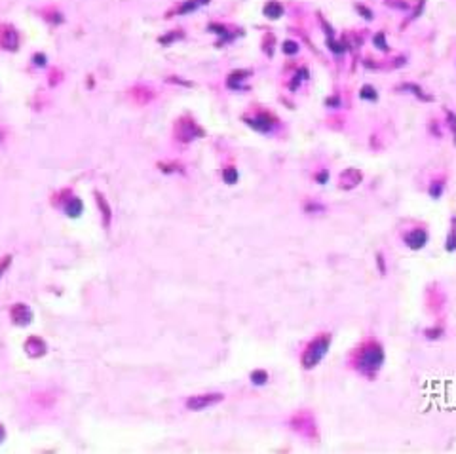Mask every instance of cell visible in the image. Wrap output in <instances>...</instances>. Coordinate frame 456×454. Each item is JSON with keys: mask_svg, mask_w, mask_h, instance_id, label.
Instances as JSON below:
<instances>
[{"mask_svg": "<svg viewBox=\"0 0 456 454\" xmlns=\"http://www.w3.org/2000/svg\"><path fill=\"white\" fill-rule=\"evenodd\" d=\"M447 118H449V126H451L453 133H455V142H456V114L451 113V111H447Z\"/></svg>", "mask_w": 456, "mask_h": 454, "instance_id": "obj_18", "label": "cell"}, {"mask_svg": "<svg viewBox=\"0 0 456 454\" xmlns=\"http://www.w3.org/2000/svg\"><path fill=\"white\" fill-rule=\"evenodd\" d=\"M376 264H378V270H380V274H386V262H384V256L378 255L376 256Z\"/></svg>", "mask_w": 456, "mask_h": 454, "instance_id": "obj_22", "label": "cell"}, {"mask_svg": "<svg viewBox=\"0 0 456 454\" xmlns=\"http://www.w3.org/2000/svg\"><path fill=\"white\" fill-rule=\"evenodd\" d=\"M424 335H426L428 339H431V340H433V339H439V337H441L443 329H441V327H435V329H426V331H424Z\"/></svg>", "mask_w": 456, "mask_h": 454, "instance_id": "obj_17", "label": "cell"}, {"mask_svg": "<svg viewBox=\"0 0 456 454\" xmlns=\"http://www.w3.org/2000/svg\"><path fill=\"white\" fill-rule=\"evenodd\" d=\"M225 399L223 394H203V396H192L186 399V409L188 411H203L211 405H217Z\"/></svg>", "mask_w": 456, "mask_h": 454, "instance_id": "obj_3", "label": "cell"}, {"mask_svg": "<svg viewBox=\"0 0 456 454\" xmlns=\"http://www.w3.org/2000/svg\"><path fill=\"white\" fill-rule=\"evenodd\" d=\"M407 89H413V93L418 97V99H422V101H431V97L429 95H426V93H422V89L418 87V85H414V84H407L405 85Z\"/></svg>", "mask_w": 456, "mask_h": 454, "instance_id": "obj_15", "label": "cell"}, {"mask_svg": "<svg viewBox=\"0 0 456 454\" xmlns=\"http://www.w3.org/2000/svg\"><path fill=\"white\" fill-rule=\"evenodd\" d=\"M329 346H331V335L323 333L319 337H315L304 350L302 354V367L304 369H314L315 365H319L323 361V357L327 355Z\"/></svg>", "mask_w": 456, "mask_h": 454, "instance_id": "obj_2", "label": "cell"}, {"mask_svg": "<svg viewBox=\"0 0 456 454\" xmlns=\"http://www.w3.org/2000/svg\"><path fill=\"white\" fill-rule=\"evenodd\" d=\"M359 95H361V99H365V101H376V99H378V93H376V89H374L372 85H369V84L361 87V93H359Z\"/></svg>", "mask_w": 456, "mask_h": 454, "instance_id": "obj_11", "label": "cell"}, {"mask_svg": "<svg viewBox=\"0 0 456 454\" xmlns=\"http://www.w3.org/2000/svg\"><path fill=\"white\" fill-rule=\"evenodd\" d=\"M262 14L266 15L268 19H280V17L284 15V6H282L278 0H270V2L264 6Z\"/></svg>", "mask_w": 456, "mask_h": 454, "instance_id": "obj_8", "label": "cell"}, {"mask_svg": "<svg viewBox=\"0 0 456 454\" xmlns=\"http://www.w3.org/2000/svg\"><path fill=\"white\" fill-rule=\"evenodd\" d=\"M266 380H268V372L266 370H253L251 372V382L255 384V386H262V384H266Z\"/></svg>", "mask_w": 456, "mask_h": 454, "instance_id": "obj_12", "label": "cell"}, {"mask_svg": "<svg viewBox=\"0 0 456 454\" xmlns=\"http://www.w3.org/2000/svg\"><path fill=\"white\" fill-rule=\"evenodd\" d=\"M327 179H329V173H327V171H321V173L317 175V181H319L321 185H325V183H327Z\"/></svg>", "mask_w": 456, "mask_h": 454, "instance_id": "obj_23", "label": "cell"}, {"mask_svg": "<svg viewBox=\"0 0 456 454\" xmlns=\"http://www.w3.org/2000/svg\"><path fill=\"white\" fill-rule=\"evenodd\" d=\"M284 52L285 54H297L299 52V46L295 42H285L284 44Z\"/></svg>", "mask_w": 456, "mask_h": 454, "instance_id": "obj_19", "label": "cell"}, {"mask_svg": "<svg viewBox=\"0 0 456 454\" xmlns=\"http://www.w3.org/2000/svg\"><path fill=\"white\" fill-rule=\"evenodd\" d=\"M65 211H67V215L69 217H78V215L82 213V201L76 198L71 199V203L69 205H65Z\"/></svg>", "mask_w": 456, "mask_h": 454, "instance_id": "obj_10", "label": "cell"}, {"mask_svg": "<svg viewBox=\"0 0 456 454\" xmlns=\"http://www.w3.org/2000/svg\"><path fill=\"white\" fill-rule=\"evenodd\" d=\"M428 240H429V236H428V230H424V228H414L405 236V243L414 251L422 249L428 243Z\"/></svg>", "mask_w": 456, "mask_h": 454, "instance_id": "obj_4", "label": "cell"}, {"mask_svg": "<svg viewBox=\"0 0 456 454\" xmlns=\"http://www.w3.org/2000/svg\"><path fill=\"white\" fill-rule=\"evenodd\" d=\"M223 177H225V181H227L228 185H234L238 181V171L234 170V168H228V170H225Z\"/></svg>", "mask_w": 456, "mask_h": 454, "instance_id": "obj_14", "label": "cell"}, {"mask_svg": "<svg viewBox=\"0 0 456 454\" xmlns=\"http://www.w3.org/2000/svg\"><path fill=\"white\" fill-rule=\"evenodd\" d=\"M4 439H6V429H4V426L0 424V443H2Z\"/></svg>", "mask_w": 456, "mask_h": 454, "instance_id": "obj_24", "label": "cell"}, {"mask_svg": "<svg viewBox=\"0 0 456 454\" xmlns=\"http://www.w3.org/2000/svg\"><path fill=\"white\" fill-rule=\"evenodd\" d=\"M441 194H443V185H441V183H433V185L429 186V196H431V198L437 199L439 196H441Z\"/></svg>", "mask_w": 456, "mask_h": 454, "instance_id": "obj_16", "label": "cell"}, {"mask_svg": "<svg viewBox=\"0 0 456 454\" xmlns=\"http://www.w3.org/2000/svg\"><path fill=\"white\" fill-rule=\"evenodd\" d=\"M245 122L249 126H253L256 131H260V133H266V131H270L274 128V118L268 116V114H258L256 118H245Z\"/></svg>", "mask_w": 456, "mask_h": 454, "instance_id": "obj_7", "label": "cell"}, {"mask_svg": "<svg viewBox=\"0 0 456 454\" xmlns=\"http://www.w3.org/2000/svg\"><path fill=\"white\" fill-rule=\"evenodd\" d=\"M10 262H12V256L8 255V256H4L2 258V262H0V278L4 276V272L8 270V266H10Z\"/></svg>", "mask_w": 456, "mask_h": 454, "instance_id": "obj_20", "label": "cell"}, {"mask_svg": "<svg viewBox=\"0 0 456 454\" xmlns=\"http://www.w3.org/2000/svg\"><path fill=\"white\" fill-rule=\"evenodd\" d=\"M374 46L382 52H388V44H386V34L384 32H376L374 34Z\"/></svg>", "mask_w": 456, "mask_h": 454, "instance_id": "obj_13", "label": "cell"}, {"mask_svg": "<svg viewBox=\"0 0 456 454\" xmlns=\"http://www.w3.org/2000/svg\"><path fill=\"white\" fill-rule=\"evenodd\" d=\"M12 319L15 325H27L32 321V312L27 304H15L12 308Z\"/></svg>", "mask_w": 456, "mask_h": 454, "instance_id": "obj_6", "label": "cell"}, {"mask_svg": "<svg viewBox=\"0 0 456 454\" xmlns=\"http://www.w3.org/2000/svg\"><path fill=\"white\" fill-rule=\"evenodd\" d=\"M445 249H447V253H455L456 251V219H453V227H451V232L447 236Z\"/></svg>", "mask_w": 456, "mask_h": 454, "instance_id": "obj_9", "label": "cell"}, {"mask_svg": "<svg viewBox=\"0 0 456 454\" xmlns=\"http://www.w3.org/2000/svg\"><path fill=\"white\" fill-rule=\"evenodd\" d=\"M17 44H19V40H17V32L14 27H0V46L4 50L14 52V50H17Z\"/></svg>", "mask_w": 456, "mask_h": 454, "instance_id": "obj_5", "label": "cell"}, {"mask_svg": "<svg viewBox=\"0 0 456 454\" xmlns=\"http://www.w3.org/2000/svg\"><path fill=\"white\" fill-rule=\"evenodd\" d=\"M357 12L363 15V17H367V19H372V12H370L369 8H365V6H361V4H357Z\"/></svg>", "mask_w": 456, "mask_h": 454, "instance_id": "obj_21", "label": "cell"}, {"mask_svg": "<svg viewBox=\"0 0 456 454\" xmlns=\"http://www.w3.org/2000/svg\"><path fill=\"white\" fill-rule=\"evenodd\" d=\"M356 363L357 367H359V370L365 372V374L376 372V370L382 367V363H384V350H382V346L376 344V342L365 344V348L357 354Z\"/></svg>", "mask_w": 456, "mask_h": 454, "instance_id": "obj_1", "label": "cell"}]
</instances>
